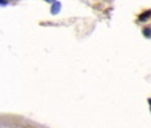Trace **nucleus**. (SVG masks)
I'll return each mask as SVG.
<instances>
[{
    "mask_svg": "<svg viewBox=\"0 0 151 128\" xmlns=\"http://www.w3.org/2000/svg\"><path fill=\"white\" fill-rule=\"evenodd\" d=\"M46 1H48V3H55L56 0H46Z\"/></svg>",
    "mask_w": 151,
    "mask_h": 128,
    "instance_id": "39448f33",
    "label": "nucleus"
},
{
    "mask_svg": "<svg viewBox=\"0 0 151 128\" xmlns=\"http://www.w3.org/2000/svg\"><path fill=\"white\" fill-rule=\"evenodd\" d=\"M60 7H62V6H60V3H59V1H55V3H54V4H52V8H51V12H52V14H54V15H56V14H58V12H59V11H60Z\"/></svg>",
    "mask_w": 151,
    "mask_h": 128,
    "instance_id": "f257e3e1",
    "label": "nucleus"
},
{
    "mask_svg": "<svg viewBox=\"0 0 151 128\" xmlns=\"http://www.w3.org/2000/svg\"><path fill=\"white\" fill-rule=\"evenodd\" d=\"M143 35H145L146 37H151V29L150 28H145L143 29Z\"/></svg>",
    "mask_w": 151,
    "mask_h": 128,
    "instance_id": "f03ea898",
    "label": "nucleus"
},
{
    "mask_svg": "<svg viewBox=\"0 0 151 128\" xmlns=\"http://www.w3.org/2000/svg\"><path fill=\"white\" fill-rule=\"evenodd\" d=\"M0 4H3V6H6L7 1H6V0H0Z\"/></svg>",
    "mask_w": 151,
    "mask_h": 128,
    "instance_id": "20e7f679",
    "label": "nucleus"
},
{
    "mask_svg": "<svg viewBox=\"0 0 151 128\" xmlns=\"http://www.w3.org/2000/svg\"><path fill=\"white\" fill-rule=\"evenodd\" d=\"M148 104H150V105H151V99H148Z\"/></svg>",
    "mask_w": 151,
    "mask_h": 128,
    "instance_id": "423d86ee",
    "label": "nucleus"
},
{
    "mask_svg": "<svg viewBox=\"0 0 151 128\" xmlns=\"http://www.w3.org/2000/svg\"><path fill=\"white\" fill-rule=\"evenodd\" d=\"M148 16H151V11H147V12H146V14H143L142 16L139 17V20H145V19H147Z\"/></svg>",
    "mask_w": 151,
    "mask_h": 128,
    "instance_id": "7ed1b4c3",
    "label": "nucleus"
}]
</instances>
